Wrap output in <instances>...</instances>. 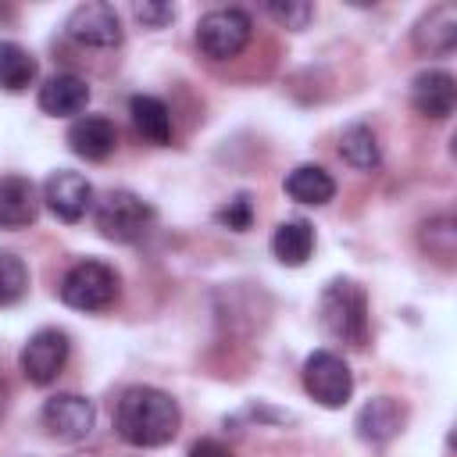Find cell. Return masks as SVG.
Segmentation results:
<instances>
[{
    "mask_svg": "<svg viewBox=\"0 0 457 457\" xmlns=\"http://www.w3.org/2000/svg\"><path fill=\"white\" fill-rule=\"evenodd\" d=\"M182 425V411L179 403L154 386H132L121 393L118 407H114V432L139 450H154L164 446L179 436Z\"/></svg>",
    "mask_w": 457,
    "mask_h": 457,
    "instance_id": "6da1fadb",
    "label": "cell"
},
{
    "mask_svg": "<svg viewBox=\"0 0 457 457\" xmlns=\"http://www.w3.org/2000/svg\"><path fill=\"white\" fill-rule=\"evenodd\" d=\"M318 321L343 346L368 343V293L353 278H332L318 296Z\"/></svg>",
    "mask_w": 457,
    "mask_h": 457,
    "instance_id": "7a4b0ae2",
    "label": "cell"
},
{
    "mask_svg": "<svg viewBox=\"0 0 457 457\" xmlns=\"http://www.w3.org/2000/svg\"><path fill=\"white\" fill-rule=\"evenodd\" d=\"M96 228L111 243H136L154 228V207L132 189H111L96 204Z\"/></svg>",
    "mask_w": 457,
    "mask_h": 457,
    "instance_id": "3957f363",
    "label": "cell"
},
{
    "mask_svg": "<svg viewBox=\"0 0 457 457\" xmlns=\"http://www.w3.org/2000/svg\"><path fill=\"white\" fill-rule=\"evenodd\" d=\"M114 296H118V275L104 261H79L61 282V300L71 311L96 314V311H107Z\"/></svg>",
    "mask_w": 457,
    "mask_h": 457,
    "instance_id": "277c9868",
    "label": "cell"
},
{
    "mask_svg": "<svg viewBox=\"0 0 457 457\" xmlns=\"http://www.w3.org/2000/svg\"><path fill=\"white\" fill-rule=\"evenodd\" d=\"M250 32H253V21H250L246 11L218 7V11H207L196 21V46L211 61H228V57L243 54V46L250 43Z\"/></svg>",
    "mask_w": 457,
    "mask_h": 457,
    "instance_id": "5b68a950",
    "label": "cell"
},
{
    "mask_svg": "<svg viewBox=\"0 0 457 457\" xmlns=\"http://www.w3.org/2000/svg\"><path fill=\"white\" fill-rule=\"evenodd\" d=\"M303 389H307V396L314 403L336 411V407L350 403V396H353V371L339 353L314 350L303 361Z\"/></svg>",
    "mask_w": 457,
    "mask_h": 457,
    "instance_id": "8992f818",
    "label": "cell"
},
{
    "mask_svg": "<svg viewBox=\"0 0 457 457\" xmlns=\"http://www.w3.org/2000/svg\"><path fill=\"white\" fill-rule=\"evenodd\" d=\"M68 350H71V343H68V336H64L61 328H39V332L29 336V343L21 346V357H18L21 375H25L32 386H50V382L64 371Z\"/></svg>",
    "mask_w": 457,
    "mask_h": 457,
    "instance_id": "52a82bcc",
    "label": "cell"
},
{
    "mask_svg": "<svg viewBox=\"0 0 457 457\" xmlns=\"http://www.w3.org/2000/svg\"><path fill=\"white\" fill-rule=\"evenodd\" d=\"M39 421L43 428L54 436V439H64V443H79L93 432V421H96V411L86 396L79 393H57L43 403L39 411Z\"/></svg>",
    "mask_w": 457,
    "mask_h": 457,
    "instance_id": "ba28073f",
    "label": "cell"
},
{
    "mask_svg": "<svg viewBox=\"0 0 457 457\" xmlns=\"http://www.w3.org/2000/svg\"><path fill=\"white\" fill-rule=\"evenodd\" d=\"M64 32L82 43V46H118L121 43V18L111 4H79L68 21H64Z\"/></svg>",
    "mask_w": 457,
    "mask_h": 457,
    "instance_id": "9c48e42d",
    "label": "cell"
},
{
    "mask_svg": "<svg viewBox=\"0 0 457 457\" xmlns=\"http://www.w3.org/2000/svg\"><path fill=\"white\" fill-rule=\"evenodd\" d=\"M43 204L54 218L61 221H79L89 207H93V186L86 182V175L79 171H54L46 182H43Z\"/></svg>",
    "mask_w": 457,
    "mask_h": 457,
    "instance_id": "30bf717a",
    "label": "cell"
},
{
    "mask_svg": "<svg viewBox=\"0 0 457 457\" xmlns=\"http://www.w3.org/2000/svg\"><path fill=\"white\" fill-rule=\"evenodd\" d=\"M411 43L418 54L425 57H446L453 46H457V7L453 4H436L428 7L414 32H411Z\"/></svg>",
    "mask_w": 457,
    "mask_h": 457,
    "instance_id": "8fae6325",
    "label": "cell"
},
{
    "mask_svg": "<svg viewBox=\"0 0 457 457\" xmlns=\"http://www.w3.org/2000/svg\"><path fill=\"white\" fill-rule=\"evenodd\" d=\"M453 104H457V82H453L450 71L428 68V71L414 75V82H411V107L421 118L443 121V118L453 114Z\"/></svg>",
    "mask_w": 457,
    "mask_h": 457,
    "instance_id": "7c38bea8",
    "label": "cell"
},
{
    "mask_svg": "<svg viewBox=\"0 0 457 457\" xmlns=\"http://www.w3.org/2000/svg\"><path fill=\"white\" fill-rule=\"evenodd\" d=\"M86 104H89V82L71 75V71H57L39 86V111L50 118L82 114Z\"/></svg>",
    "mask_w": 457,
    "mask_h": 457,
    "instance_id": "4fadbf2b",
    "label": "cell"
},
{
    "mask_svg": "<svg viewBox=\"0 0 457 457\" xmlns=\"http://www.w3.org/2000/svg\"><path fill=\"white\" fill-rule=\"evenodd\" d=\"M68 146L71 154H79L82 161H107L118 146V132H114V121L104 118V114H86V118H75L71 129H68Z\"/></svg>",
    "mask_w": 457,
    "mask_h": 457,
    "instance_id": "5bb4252c",
    "label": "cell"
},
{
    "mask_svg": "<svg viewBox=\"0 0 457 457\" xmlns=\"http://www.w3.org/2000/svg\"><path fill=\"white\" fill-rule=\"evenodd\" d=\"M39 214L36 186L25 175H0V228H29Z\"/></svg>",
    "mask_w": 457,
    "mask_h": 457,
    "instance_id": "9a60e30c",
    "label": "cell"
},
{
    "mask_svg": "<svg viewBox=\"0 0 457 457\" xmlns=\"http://www.w3.org/2000/svg\"><path fill=\"white\" fill-rule=\"evenodd\" d=\"M357 436L364 443H389L400 428H403V407L393 396H371L361 411H357Z\"/></svg>",
    "mask_w": 457,
    "mask_h": 457,
    "instance_id": "2e32d148",
    "label": "cell"
},
{
    "mask_svg": "<svg viewBox=\"0 0 457 457\" xmlns=\"http://www.w3.org/2000/svg\"><path fill=\"white\" fill-rule=\"evenodd\" d=\"M271 253L286 264V268H300L307 264V257L314 253V225L303 218H289L271 232Z\"/></svg>",
    "mask_w": 457,
    "mask_h": 457,
    "instance_id": "e0dca14e",
    "label": "cell"
},
{
    "mask_svg": "<svg viewBox=\"0 0 457 457\" xmlns=\"http://www.w3.org/2000/svg\"><path fill=\"white\" fill-rule=\"evenodd\" d=\"M286 193L296 200V204H307V207H321L336 196V182L332 175L321 168V164H296L289 175H286Z\"/></svg>",
    "mask_w": 457,
    "mask_h": 457,
    "instance_id": "ac0fdd59",
    "label": "cell"
},
{
    "mask_svg": "<svg viewBox=\"0 0 457 457\" xmlns=\"http://www.w3.org/2000/svg\"><path fill=\"white\" fill-rule=\"evenodd\" d=\"M129 114H132L136 132H139L146 143L164 146V143L171 139V114H168L164 100H157V96H143V93H139V96L129 100Z\"/></svg>",
    "mask_w": 457,
    "mask_h": 457,
    "instance_id": "d6986e66",
    "label": "cell"
},
{
    "mask_svg": "<svg viewBox=\"0 0 457 457\" xmlns=\"http://www.w3.org/2000/svg\"><path fill=\"white\" fill-rule=\"evenodd\" d=\"M36 71H39V64L21 43H11V39L0 43V89L21 93L36 82Z\"/></svg>",
    "mask_w": 457,
    "mask_h": 457,
    "instance_id": "ffe728a7",
    "label": "cell"
},
{
    "mask_svg": "<svg viewBox=\"0 0 457 457\" xmlns=\"http://www.w3.org/2000/svg\"><path fill=\"white\" fill-rule=\"evenodd\" d=\"M339 157L357 168V171H375L382 164V150H378V136L368 125H350L339 136Z\"/></svg>",
    "mask_w": 457,
    "mask_h": 457,
    "instance_id": "44dd1931",
    "label": "cell"
},
{
    "mask_svg": "<svg viewBox=\"0 0 457 457\" xmlns=\"http://www.w3.org/2000/svg\"><path fill=\"white\" fill-rule=\"evenodd\" d=\"M29 289V268L11 250H0V307H11Z\"/></svg>",
    "mask_w": 457,
    "mask_h": 457,
    "instance_id": "7402d4cb",
    "label": "cell"
},
{
    "mask_svg": "<svg viewBox=\"0 0 457 457\" xmlns=\"http://www.w3.org/2000/svg\"><path fill=\"white\" fill-rule=\"evenodd\" d=\"M421 243H425V250L432 253V257H439V261H450L453 257V243H457V228H453V218H432V221H425L421 225Z\"/></svg>",
    "mask_w": 457,
    "mask_h": 457,
    "instance_id": "603a6c76",
    "label": "cell"
},
{
    "mask_svg": "<svg viewBox=\"0 0 457 457\" xmlns=\"http://www.w3.org/2000/svg\"><path fill=\"white\" fill-rule=\"evenodd\" d=\"M268 14L282 25V29H293V32H300V29H307V21L314 18V7L307 4V0H275V4H268Z\"/></svg>",
    "mask_w": 457,
    "mask_h": 457,
    "instance_id": "cb8c5ba5",
    "label": "cell"
},
{
    "mask_svg": "<svg viewBox=\"0 0 457 457\" xmlns=\"http://www.w3.org/2000/svg\"><path fill=\"white\" fill-rule=\"evenodd\" d=\"M214 218H218L225 228H232V232H246L250 221H253V204H250L246 193H239V196H232L225 207H218Z\"/></svg>",
    "mask_w": 457,
    "mask_h": 457,
    "instance_id": "d4e9b609",
    "label": "cell"
},
{
    "mask_svg": "<svg viewBox=\"0 0 457 457\" xmlns=\"http://www.w3.org/2000/svg\"><path fill=\"white\" fill-rule=\"evenodd\" d=\"M132 11H136V18H139L146 29H161V25H168V21L175 18V7H171V4H150V0H143V4H136Z\"/></svg>",
    "mask_w": 457,
    "mask_h": 457,
    "instance_id": "484cf974",
    "label": "cell"
},
{
    "mask_svg": "<svg viewBox=\"0 0 457 457\" xmlns=\"http://www.w3.org/2000/svg\"><path fill=\"white\" fill-rule=\"evenodd\" d=\"M189 457H236L221 439H196L189 446Z\"/></svg>",
    "mask_w": 457,
    "mask_h": 457,
    "instance_id": "4316f807",
    "label": "cell"
},
{
    "mask_svg": "<svg viewBox=\"0 0 457 457\" xmlns=\"http://www.w3.org/2000/svg\"><path fill=\"white\" fill-rule=\"evenodd\" d=\"M4 396H7V386H4V378H0V421H4Z\"/></svg>",
    "mask_w": 457,
    "mask_h": 457,
    "instance_id": "83f0119b",
    "label": "cell"
}]
</instances>
